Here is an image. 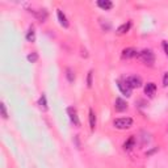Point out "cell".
Returning a JSON list of instances; mask_svg holds the SVG:
<instances>
[{
	"instance_id": "cell-2",
	"label": "cell",
	"mask_w": 168,
	"mask_h": 168,
	"mask_svg": "<svg viewBox=\"0 0 168 168\" xmlns=\"http://www.w3.org/2000/svg\"><path fill=\"white\" fill-rule=\"evenodd\" d=\"M113 125H114L116 129L126 130V129H129V128H131V126H133V120L130 118V117H122V118L114 120Z\"/></svg>"
},
{
	"instance_id": "cell-17",
	"label": "cell",
	"mask_w": 168,
	"mask_h": 168,
	"mask_svg": "<svg viewBox=\"0 0 168 168\" xmlns=\"http://www.w3.org/2000/svg\"><path fill=\"white\" fill-rule=\"evenodd\" d=\"M66 76H67V80H68L70 83H74V80H75V74H74V71L71 70V68H67L66 70Z\"/></svg>"
},
{
	"instance_id": "cell-11",
	"label": "cell",
	"mask_w": 168,
	"mask_h": 168,
	"mask_svg": "<svg viewBox=\"0 0 168 168\" xmlns=\"http://www.w3.org/2000/svg\"><path fill=\"white\" fill-rule=\"evenodd\" d=\"M97 5L101 8V9H104V11H109V9H112V8H113V3L110 2V0H99Z\"/></svg>"
},
{
	"instance_id": "cell-15",
	"label": "cell",
	"mask_w": 168,
	"mask_h": 168,
	"mask_svg": "<svg viewBox=\"0 0 168 168\" xmlns=\"http://www.w3.org/2000/svg\"><path fill=\"white\" fill-rule=\"evenodd\" d=\"M89 126H91V130H95L96 128V116L92 109H89Z\"/></svg>"
},
{
	"instance_id": "cell-14",
	"label": "cell",
	"mask_w": 168,
	"mask_h": 168,
	"mask_svg": "<svg viewBox=\"0 0 168 168\" xmlns=\"http://www.w3.org/2000/svg\"><path fill=\"white\" fill-rule=\"evenodd\" d=\"M26 40L29 42H34L36 41V32H34V28H33V26L29 28V30L26 33Z\"/></svg>"
},
{
	"instance_id": "cell-5",
	"label": "cell",
	"mask_w": 168,
	"mask_h": 168,
	"mask_svg": "<svg viewBox=\"0 0 168 168\" xmlns=\"http://www.w3.org/2000/svg\"><path fill=\"white\" fill-rule=\"evenodd\" d=\"M117 87L120 88L121 93L125 95L126 97H129V96H131V88H130L128 84H126L125 82H117Z\"/></svg>"
},
{
	"instance_id": "cell-21",
	"label": "cell",
	"mask_w": 168,
	"mask_h": 168,
	"mask_svg": "<svg viewBox=\"0 0 168 168\" xmlns=\"http://www.w3.org/2000/svg\"><path fill=\"white\" fill-rule=\"evenodd\" d=\"M163 86H164V87L168 86V72L164 74V78H163Z\"/></svg>"
},
{
	"instance_id": "cell-16",
	"label": "cell",
	"mask_w": 168,
	"mask_h": 168,
	"mask_svg": "<svg viewBox=\"0 0 168 168\" xmlns=\"http://www.w3.org/2000/svg\"><path fill=\"white\" fill-rule=\"evenodd\" d=\"M38 105H40V108L42 109V110H47V103H46V96L45 95H42L40 97Z\"/></svg>"
},
{
	"instance_id": "cell-19",
	"label": "cell",
	"mask_w": 168,
	"mask_h": 168,
	"mask_svg": "<svg viewBox=\"0 0 168 168\" xmlns=\"http://www.w3.org/2000/svg\"><path fill=\"white\" fill-rule=\"evenodd\" d=\"M0 110H2V117L4 120L8 118V113H7V108H5V104L4 103H0Z\"/></svg>"
},
{
	"instance_id": "cell-9",
	"label": "cell",
	"mask_w": 168,
	"mask_h": 168,
	"mask_svg": "<svg viewBox=\"0 0 168 168\" xmlns=\"http://www.w3.org/2000/svg\"><path fill=\"white\" fill-rule=\"evenodd\" d=\"M155 92H156V86H155V83H147L145 86V93L147 96L152 97L155 95Z\"/></svg>"
},
{
	"instance_id": "cell-7",
	"label": "cell",
	"mask_w": 168,
	"mask_h": 168,
	"mask_svg": "<svg viewBox=\"0 0 168 168\" xmlns=\"http://www.w3.org/2000/svg\"><path fill=\"white\" fill-rule=\"evenodd\" d=\"M138 54H139V53H138L135 49H133V47H128V49H124L122 50V58H125V59L138 57Z\"/></svg>"
},
{
	"instance_id": "cell-13",
	"label": "cell",
	"mask_w": 168,
	"mask_h": 168,
	"mask_svg": "<svg viewBox=\"0 0 168 168\" xmlns=\"http://www.w3.org/2000/svg\"><path fill=\"white\" fill-rule=\"evenodd\" d=\"M134 145H135V137L131 135V137H130L129 139L124 143V150H130V149H133Z\"/></svg>"
},
{
	"instance_id": "cell-4",
	"label": "cell",
	"mask_w": 168,
	"mask_h": 168,
	"mask_svg": "<svg viewBox=\"0 0 168 168\" xmlns=\"http://www.w3.org/2000/svg\"><path fill=\"white\" fill-rule=\"evenodd\" d=\"M67 113H68V116H70V120H71V122H72L75 126H80V120H79V117H78V112H76V109H75L74 107H70V108H67Z\"/></svg>"
},
{
	"instance_id": "cell-12",
	"label": "cell",
	"mask_w": 168,
	"mask_h": 168,
	"mask_svg": "<svg viewBox=\"0 0 168 168\" xmlns=\"http://www.w3.org/2000/svg\"><path fill=\"white\" fill-rule=\"evenodd\" d=\"M130 26H131V23H130V21H128V23L122 24L118 29H117V34L122 36V34H125V33H128V32H129V29H130Z\"/></svg>"
},
{
	"instance_id": "cell-6",
	"label": "cell",
	"mask_w": 168,
	"mask_h": 168,
	"mask_svg": "<svg viewBox=\"0 0 168 168\" xmlns=\"http://www.w3.org/2000/svg\"><path fill=\"white\" fill-rule=\"evenodd\" d=\"M114 109L117 112H125L128 109V103L122 99H116V103H114Z\"/></svg>"
},
{
	"instance_id": "cell-3",
	"label": "cell",
	"mask_w": 168,
	"mask_h": 168,
	"mask_svg": "<svg viewBox=\"0 0 168 168\" xmlns=\"http://www.w3.org/2000/svg\"><path fill=\"white\" fill-rule=\"evenodd\" d=\"M125 83L128 84V86L131 88H139L142 86V79L139 76H137V75H131V76H128L125 79Z\"/></svg>"
},
{
	"instance_id": "cell-18",
	"label": "cell",
	"mask_w": 168,
	"mask_h": 168,
	"mask_svg": "<svg viewBox=\"0 0 168 168\" xmlns=\"http://www.w3.org/2000/svg\"><path fill=\"white\" fill-rule=\"evenodd\" d=\"M26 58H28V61L30 62V63H36L37 61H38V54H37L36 51H33V53L29 54Z\"/></svg>"
},
{
	"instance_id": "cell-20",
	"label": "cell",
	"mask_w": 168,
	"mask_h": 168,
	"mask_svg": "<svg viewBox=\"0 0 168 168\" xmlns=\"http://www.w3.org/2000/svg\"><path fill=\"white\" fill-rule=\"evenodd\" d=\"M92 76H93V71H89V72H88V76H87V86L88 87H92Z\"/></svg>"
},
{
	"instance_id": "cell-1",
	"label": "cell",
	"mask_w": 168,
	"mask_h": 168,
	"mask_svg": "<svg viewBox=\"0 0 168 168\" xmlns=\"http://www.w3.org/2000/svg\"><path fill=\"white\" fill-rule=\"evenodd\" d=\"M138 58L147 66H152L155 62V54L152 53V50H150V49L142 50V51L138 54Z\"/></svg>"
},
{
	"instance_id": "cell-10",
	"label": "cell",
	"mask_w": 168,
	"mask_h": 168,
	"mask_svg": "<svg viewBox=\"0 0 168 168\" xmlns=\"http://www.w3.org/2000/svg\"><path fill=\"white\" fill-rule=\"evenodd\" d=\"M57 15H58V20H59V23H61V25L63 28H68V20H67V17H66V15L63 13V12L61 11V9H58V12H57Z\"/></svg>"
},
{
	"instance_id": "cell-22",
	"label": "cell",
	"mask_w": 168,
	"mask_h": 168,
	"mask_svg": "<svg viewBox=\"0 0 168 168\" xmlns=\"http://www.w3.org/2000/svg\"><path fill=\"white\" fill-rule=\"evenodd\" d=\"M163 49H164V53H166V55L168 57V42L163 41Z\"/></svg>"
},
{
	"instance_id": "cell-8",
	"label": "cell",
	"mask_w": 168,
	"mask_h": 168,
	"mask_svg": "<svg viewBox=\"0 0 168 168\" xmlns=\"http://www.w3.org/2000/svg\"><path fill=\"white\" fill-rule=\"evenodd\" d=\"M30 13L34 15V17L37 20H40L41 23H44V21H46V19H47V12H46L45 9H38V11H30Z\"/></svg>"
}]
</instances>
